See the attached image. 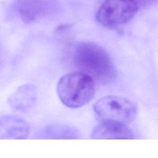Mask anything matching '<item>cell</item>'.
Wrapping results in <instances>:
<instances>
[{"instance_id":"52a82bcc","label":"cell","mask_w":158,"mask_h":158,"mask_svg":"<svg viewBox=\"0 0 158 158\" xmlns=\"http://www.w3.org/2000/svg\"><path fill=\"white\" fill-rule=\"evenodd\" d=\"M29 133V126L23 120L14 116L0 118V139H24Z\"/></svg>"},{"instance_id":"ba28073f","label":"cell","mask_w":158,"mask_h":158,"mask_svg":"<svg viewBox=\"0 0 158 158\" xmlns=\"http://www.w3.org/2000/svg\"><path fill=\"white\" fill-rule=\"evenodd\" d=\"M36 98V92L35 87L31 85H24L12 94L9 99V102L15 109L24 110L34 105Z\"/></svg>"},{"instance_id":"7a4b0ae2","label":"cell","mask_w":158,"mask_h":158,"mask_svg":"<svg viewBox=\"0 0 158 158\" xmlns=\"http://www.w3.org/2000/svg\"><path fill=\"white\" fill-rule=\"evenodd\" d=\"M57 92L61 102L70 108L81 107L94 97V80L81 72L68 73L62 76L57 86Z\"/></svg>"},{"instance_id":"30bf717a","label":"cell","mask_w":158,"mask_h":158,"mask_svg":"<svg viewBox=\"0 0 158 158\" xmlns=\"http://www.w3.org/2000/svg\"><path fill=\"white\" fill-rule=\"evenodd\" d=\"M130 1H133L138 6V9L150 7L158 2V0H130Z\"/></svg>"},{"instance_id":"277c9868","label":"cell","mask_w":158,"mask_h":158,"mask_svg":"<svg viewBox=\"0 0 158 158\" xmlns=\"http://www.w3.org/2000/svg\"><path fill=\"white\" fill-rule=\"evenodd\" d=\"M139 10L130 0H105L97 10V22L106 28H115L129 22Z\"/></svg>"},{"instance_id":"8992f818","label":"cell","mask_w":158,"mask_h":158,"mask_svg":"<svg viewBox=\"0 0 158 158\" xmlns=\"http://www.w3.org/2000/svg\"><path fill=\"white\" fill-rule=\"evenodd\" d=\"M91 138L104 139H132L133 134L125 124L102 120L92 131Z\"/></svg>"},{"instance_id":"3957f363","label":"cell","mask_w":158,"mask_h":158,"mask_svg":"<svg viewBox=\"0 0 158 158\" xmlns=\"http://www.w3.org/2000/svg\"><path fill=\"white\" fill-rule=\"evenodd\" d=\"M93 109L102 120L127 123L131 122L136 114L134 104L128 99L114 96H107L99 99Z\"/></svg>"},{"instance_id":"6da1fadb","label":"cell","mask_w":158,"mask_h":158,"mask_svg":"<svg viewBox=\"0 0 158 158\" xmlns=\"http://www.w3.org/2000/svg\"><path fill=\"white\" fill-rule=\"evenodd\" d=\"M70 58L73 65L94 80L107 83L114 79L115 70L104 49L96 43L81 41L72 45Z\"/></svg>"},{"instance_id":"9c48e42d","label":"cell","mask_w":158,"mask_h":158,"mask_svg":"<svg viewBox=\"0 0 158 158\" xmlns=\"http://www.w3.org/2000/svg\"><path fill=\"white\" fill-rule=\"evenodd\" d=\"M43 136L51 139H73L79 138V133L76 130L68 126L55 125L48 127Z\"/></svg>"},{"instance_id":"8fae6325","label":"cell","mask_w":158,"mask_h":158,"mask_svg":"<svg viewBox=\"0 0 158 158\" xmlns=\"http://www.w3.org/2000/svg\"><path fill=\"white\" fill-rule=\"evenodd\" d=\"M1 47L0 45V60H1Z\"/></svg>"},{"instance_id":"5b68a950","label":"cell","mask_w":158,"mask_h":158,"mask_svg":"<svg viewBox=\"0 0 158 158\" xmlns=\"http://www.w3.org/2000/svg\"><path fill=\"white\" fill-rule=\"evenodd\" d=\"M14 7L24 23H32L53 14L57 3L56 0H15Z\"/></svg>"}]
</instances>
